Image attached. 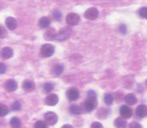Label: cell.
Here are the masks:
<instances>
[{
  "label": "cell",
  "instance_id": "1",
  "mask_svg": "<svg viewBox=\"0 0 147 128\" xmlns=\"http://www.w3.org/2000/svg\"><path fill=\"white\" fill-rule=\"evenodd\" d=\"M72 28L67 26V27H64V28H61L59 30L58 33L56 34V38L55 40L57 41H64V40H67L68 38H70L72 35Z\"/></svg>",
  "mask_w": 147,
  "mask_h": 128
},
{
  "label": "cell",
  "instance_id": "2",
  "mask_svg": "<svg viewBox=\"0 0 147 128\" xmlns=\"http://www.w3.org/2000/svg\"><path fill=\"white\" fill-rule=\"evenodd\" d=\"M54 46L50 43H46V44H43L41 46L40 49V53L42 57H51L54 54Z\"/></svg>",
  "mask_w": 147,
  "mask_h": 128
},
{
  "label": "cell",
  "instance_id": "3",
  "mask_svg": "<svg viewBox=\"0 0 147 128\" xmlns=\"http://www.w3.org/2000/svg\"><path fill=\"white\" fill-rule=\"evenodd\" d=\"M44 119L48 125H54L58 121V116L56 115V113L52 112V111H48L44 114Z\"/></svg>",
  "mask_w": 147,
  "mask_h": 128
},
{
  "label": "cell",
  "instance_id": "4",
  "mask_svg": "<svg viewBox=\"0 0 147 128\" xmlns=\"http://www.w3.org/2000/svg\"><path fill=\"white\" fill-rule=\"evenodd\" d=\"M97 106V99L96 97H88L87 100L84 102V107L86 111H92L96 108Z\"/></svg>",
  "mask_w": 147,
  "mask_h": 128
},
{
  "label": "cell",
  "instance_id": "5",
  "mask_svg": "<svg viewBox=\"0 0 147 128\" xmlns=\"http://www.w3.org/2000/svg\"><path fill=\"white\" fill-rule=\"evenodd\" d=\"M98 15H99V11H98V9L95 7L88 8V9L85 11V13H84L85 18L88 20H95L97 17H98Z\"/></svg>",
  "mask_w": 147,
  "mask_h": 128
},
{
  "label": "cell",
  "instance_id": "6",
  "mask_svg": "<svg viewBox=\"0 0 147 128\" xmlns=\"http://www.w3.org/2000/svg\"><path fill=\"white\" fill-rule=\"evenodd\" d=\"M80 18L76 13H69L66 16V23L70 26H75L79 23Z\"/></svg>",
  "mask_w": 147,
  "mask_h": 128
},
{
  "label": "cell",
  "instance_id": "7",
  "mask_svg": "<svg viewBox=\"0 0 147 128\" xmlns=\"http://www.w3.org/2000/svg\"><path fill=\"white\" fill-rule=\"evenodd\" d=\"M120 115H121L122 118L128 119L132 116V109L130 107H128L127 105H123L120 108Z\"/></svg>",
  "mask_w": 147,
  "mask_h": 128
},
{
  "label": "cell",
  "instance_id": "8",
  "mask_svg": "<svg viewBox=\"0 0 147 128\" xmlns=\"http://www.w3.org/2000/svg\"><path fill=\"white\" fill-rule=\"evenodd\" d=\"M4 87H5V89L7 90L8 92H14L16 89H17L18 85H17V82H16L15 80L9 79V80H7V81L5 82V84H4Z\"/></svg>",
  "mask_w": 147,
  "mask_h": 128
},
{
  "label": "cell",
  "instance_id": "9",
  "mask_svg": "<svg viewBox=\"0 0 147 128\" xmlns=\"http://www.w3.org/2000/svg\"><path fill=\"white\" fill-rule=\"evenodd\" d=\"M66 96H67L68 100L70 101H75L79 98V92L76 88H70L67 92H66Z\"/></svg>",
  "mask_w": 147,
  "mask_h": 128
},
{
  "label": "cell",
  "instance_id": "10",
  "mask_svg": "<svg viewBox=\"0 0 147 128\" xmlns=\"http://www.w3.org/2000/svg\"><path fill=\"white\" fill-rule=\"evenodd\" d=\"M58 101L59 98L56 94H49L45 98V103H46V105H49V106H55L58 103Z\"/></svg>",
  "mask_w": 147,
  "mask_h": 128
},
{
  "label": "cell",
  "instance_id": "11",
  "mask_svg": "<svg viewBox=\"0 0 147 128\" xmlns=\"http://www.w3.org/2000/svg\"><path fill=\"white\" fill-rule=\"evenodd\" d=\"M136 115L140 118H144L147 116V106L146 105H139L135 110Z\"/></svg>",
  "mask_w": 147,
  "mask_h": 128
},
{
  "label": "cell",
  "instance_id": "12",
  "mask_svg": "<svg viewBox=\"0 0 147 128\" xmlns=\"http://www.w3.org/2000/svg\"><path fill=\"white\" fill-rule=\"evenodd\" d=\"M5 24H6V27H7L9 30H14L16 27H17V21H16V19H14L13 17L6 18Z\"/></svg>",
  "mask_w": 147,
  "mask_h": 128
},
{
  "label": "cell",
  "instance_id": "13",
  "mask_svg": "<svg viewBox=\"0 0 147 128\" xmlns=\"http://www.w3.org/2000/svg\"><path fill=\"white\" fill-rule=\"evenodd\" d=\"M1 56L3 59H9L13 56V50L10 47H4L1 50Z\"/></svg>",
  "mask_w": 147,
  "mask_h": 128
},
{
  "label": "cell",
  "instance_id": "14",
  "mask_svg": "<svg viewBox=\"0 0 147 128\" xmlns=\"http://www.w3.org/2000/svg\"><path fill=\"white\" fill-rule=\"evenodd\" d=\"M22 87H23V89H25L26 91H32V90H34V88H35V83L32 81V80L27 79L23 82Z\"/></svg>",
  "mask_w": 147,
  "mask_h": 128
},
{
  "label": "cell",
  "instance_id": "15",
  "mask_svg": "<svg viewBox=\"0 0 147 128\" xmlns=\"http://www.w3.org/2000/svg\"><path fill=\"white\" fill-rule=\"evenodd\" d=\"M56 34L57 33L55 32V30L53 28H49L46 32L44 33V38L46 40H54L56 38Z\"/></svg>",
  "mask_w": 147,
  "mask_h": 128
},
{
  "label": "cell",
  "instance_id": "16",
  "mask_svg": "<svg viewBox=\"0 0 147 128\" xmlns=\"http://www.w3.org/2000/svg\"><path fill=\"white\" fill-rule=\"evenodd\" d=\"M38 25H39V27L43 28V29H45V28H48L49 25H50V19H49L48 17H42V18H40Z\"/></svg>",
  "mask_w": 147,
  "mask_h": 128
},
{
  "label": "cell",
  "instance_id": "17",
  "mask_svg": "<svg viewBox=\"0 0 147 128\" xmlns=\"http://www.w3.org/2000/svg\"><path fill=\"white\" fill-rule=\"evenodd\" d=\"M125 102L129 105H134L137 102V98H136V96L133 93H129L125 96Z\"/></svg>",
  "mask_w": 147,
  "mask_h": 128
},
{
  "label": "cell",
  "instance_id": "18",
  "mask_svg": "<svg viewBox=\"0 0 147 128\" xmlns=\"http://www.w3.org/2000/svg\"><path fill=\"white\" fill-rule=\"evenodd\" d=\"M114 125L116 128H126L127 127V123L124 120V118H116L114 121Z\"/></svg>",
  "mask_w": 147,
  "mask_h": 128
},
{
  "label": "cell",
  "instance_id": "19",
  "mask_svg": "<svg viewBox=\"0 0 147 128\" xmlns=\"http://www.w3.org/2000/svg\"><path fill=\"white\" fill-rule=\"evenodd\" d=\"M63 70H64V66L62 64H58V65L54 66V68L52 69V74L54 76H59L63 72Z\"/></svg>",
  "mask_w": 147,
  "mask_h": 128
},
{
  "label": "cell",
  "instance_id": "20",
  "mask_svg": "<svg viewBox=\"0 0 147 128\" xmlns=\"http://www.w3.org/2000/svg\"><path fill=\"white\" fill-rule=\"evenodd\" d=\"M10 125H11L12 128H19L20 125H21V121H20V119L17 118V117H13V118H11V120H10Z\"/></svg>",
  "mask_w": 147,
  "mask_h": 128
},
{
  "label": "cell",
  "instance_id": "21",
  "mask_svg": "<svg viewBox=\"0 0 147 128\" xmlns=\"http://www.w3.org/2000/svg\"><path fill=\"white\" fill-rule=\"evenodd\" d=\"M69 111H70V113H72V114H74V115H78V114H80V113H82L81 108H80L78 105H72V106H70Z\"/></svg>",
  "mask_w": 147,
  "mask_h": 128
},
{
  "label": "cell",
  "instance_id": "22",
  "mask_svg": "<svg viewBox=\"0 0 147 128\" xmlns=\"http://www.w3.org/2000/svg\"><path fill=\"white\" fill-rule=\"evenodd\" d=\"M113 101H114V97H113L112 94H110V93L105 94V96H104V102H105V104H107V105H112Z\"/></svg>",
  "mask_w": 147,
  "mask_h": 128
},
{
  "label": "cell",
  "instance_id": "23",
  "mask_svg": "<svg viewBox=\"0 0 147 128\" xmlns=\"http://www.w3.org/2000/svg\"><path fill=\"white\" fill-rule=\"evenodd\" d=\"M0 107H1V110H0V116L4 117L5 115L8 114V112H9V109H8V107L5 106L4 104H1V105H0Z\"/></svg>",
  "mask_w": 147,
  "mask_h": 128
},
{
  "label": "cell",
  "instance_id": "24",
  "mask_svg": "<svg viewBox=\"0 0 147 128\" xmlns=\"http://www.w3.org/2000/svg\"><path fill=\"white\" fill-rule=\"evenodd\" d=\"M43 88H44V92H46V93H49V92H51L53 90V88H54V86H53L52 83H45L44 86H43Z\"/></svg>",
  "mask_w": 147,
  "mask_h": 128
},
{
  "label": "cell",
  "instance_id": "25",
  "mask_svg": "<svg viewBox=\"0 0 147 128\" xmlns=\"http://www.w3.org/2000/svg\"><path fill=\"white\" fill-rule=\"evenodd\" d=\"M11 109L13 111H18L21 109V104H20L19 101H15V102H13V104L11 105Z\"/></svg>",
  "mask_w": 147,
  "mask_h": 128
},
{
  "label": "cell",
  "instance_id": "26",
  "mask_svg": "<svg viewBox=\"0 0 147 128\" xmlns=\"http://www.w3.org/2000/svg\"><path fill=\"white\" fill-rule=\"evenodd\" d=\"M138 13H139V16L142 18H145L147 19V7H143L141 8V9L138 11Z\"/></svg>",
  "mask_w": 147,
  "mask_h": 128
},
{
  "label": "cell",
  "instance_id": "27",
  "mask_svg": "<svg viewBox=\"0 0 147 128\" xmlns=\"http://www.w3.org/2000/svg\"><path fill=\"white\" fill-rule=\"evenodd\" d=\"M34 128H47V125L43 121H37L34 124Z\"/></svg>",
  "mask_w": 147,
  "mask_h": 128
},
{
  "label": "cell",
  "instance_id": "28",
  "mask_svg": "<svg viewBox=\"0 0 147 128\" xmlns=\"http://www.w3.org/2000/svg\"><path fill=\"white\" fill-rule=\"evenodd\" d=\"M53 17H54V19H55V20H57V21H60V20H61V18H62L61 12L58 11V10L54 11V12H53Z\"/></svg>",
  "mask_w": 147,
  "mask_h": 128
},
{
  "label": "cell",
  "instance_id": "29",
  "mask_svg": "<svg viewBox=\"0 0 147 128\" xmlns=\"http://www.w3.org/2000/svg\"><path fill=\"white\" fill-rule=\"evenodd\" d=\"M128 128H143V127H142V125L139 124L138 122H132L129 124Z\"/></svg>",
  "mask_w": 147,
  "mask_h": 128
},
{
  "label": "cell",
  "instance_id": "30",
  "mask_svg": "<svg viewBox=\"0 0 147 128\" xmlns=\"http://www.w3.org/2000/svg\"><path fill=\"white\" fill-rule=\"evenodd\" d=\"M90 128H103V126L100 122H97L96 121V122H93L92 124H91Z\"/></svg>",
  "mask_w": 147,
  "mask_h": 128
},
{
  "label": "cell",
  "instance_id": "31",
  "mask_svg": "<svg viewBox=\"0 0 147 128\" xmlns=\"http://www.w3.org/2000/svg\"><path fill=\"white\" fill-rule=\"evenodd\" d=\"M118 29H119V32L121 33V34H125L126 33V26L124 25V24H120Z\"/></svg>",
  "mask_w": 147,
  "mask_h": 128
},
{
  "label": "cell",
  "instance_id": "32",
  "mask_svg": "<svg viewBox=\"0 0 147 128\" xmlns=\"http://www.w3.org/2000/svg\"><path fill=\"white\" fill-rule=\"evenodd\" d=\"M6 71V65L4 63H0V73L4 74Z\"/></svg>",
  "mask_w": 147,
  "mask_h": 128
},
{
  "label": "cell",
  "instance_id": "33",
  "mask_svg": "<svg viewBox=\"0 0 147 128\" xmlns=\"http://www.w3.org/2000/svg\"><path fill=\"white\" fill-rule=\"evenodd\" d=\"M87 95H88V97H96V93H95L93 90H89L87 92Z\"/></svg>",
  "mask_w": 147,
  "mask_h": 128
},
{
  "label": "cell",
  "instance_id": "34",
  "mask_svg": "<svg viewBox=\"0 0 147 128\" xmlns=\"http://www.w3.org/2000/svg\"><path fill=\"white\" fill-rule=\"evenodd\" d=\"M61 128H73V127H72L70 124H65V125H63Z\"/></svg>",
  "mask_w": 147,
  "mask_h": 128
},
{
  "label": "cell",
  "instance_id": "35",
  "mask_svg": "<svg viewBox=\"0 0 147 128\" xmlns=\"http://www.w3.org/2000/svg\"><path fill=\"white\" fill-rule=\"evenodd\" d=\"M1 31H2V35H1V38H2V37L4 36V33H5V32H4V28L3 27H1Z\"/></svg>",
  "mask_w": 147,
  "mask_h": 128
},
{
  "label": "cell",
  "instance_id": "36",
  "mask_svg": "<svg viewBox=\"0 0 147 128\" xmlns=\"http://www.w3.org/2000/svg\"><path fill=\"white\" fill-rule=\"evenodd\" d=\"M146 84H147V81H146Z\"/></svg>",
  "mask_w": 147,
  "mask_h": 128
}]
</instances>
